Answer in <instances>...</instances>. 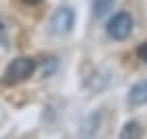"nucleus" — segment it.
Masks as SVG:
<instances>
[{
  "mask_svg": "<svg viewBox=\"0 0 147 139\" xmlns=\"http://www.w3.org/2000/svg\"><path fill=\"white\" fill-rule=\"evenodd\" d=\"M128 101L132 105H143V103H147V80L145 82H139V84H135V87L130 89Z\"/></svg>",
  "mask_w": 147,
  "mask_h": 139,
  "instance_id": "obj_4",
  "label": "nucleus"
},
{
  "mask_svg": "<svg viewBox=\"0 0 147 139\" xmlns=\"http://www.w3.org/2000/svg\"><path fill=\"white\" fill-rule=\"evenodd\" d=\"M137 55L139 57H141V61H145L147 63V40L141 44V46H139V51H137Z\"/></svg>",
  "mask_w": 147,
  "mask_h": 139,
  "instance_id": "obj_7",
  "label": "nucleus"
},
{
  "mask_svg": "<svg viewBox=\"0 0 147 139\" xmlns=\"http://www.w3.org/2000/svg\"><path fill=\"white\" fill-rule=\"evenodd\" d=\"M36 72V61L32 57H17L15 61L9 63V68L4 70L2 82L4 84H19Z\"/></svg>",
  "mask_w": 147,
  "mask_h": 139,
  "instance_id": "obj_1",
  "label": "nucleus"
},
{
  "mask_svg": "<svg viewBox=\"0 0 147 139\" xmlns=\"http://www.w3.org/2000/svg\"><path fill=\"white\" fill-rule=\"evenodd\" d=\"M111 6H113V0H95V6H92V9H95L97 17H103Z\"/></svg>",
  "mask_w": 147,
  "mask_h": 139,
  "instance_id": "obj_6",
  "label": "nucleus"
},
{
  "mask_svg": "<svg viewBox=\"0 0 147 139\" xmlns=\"http://www.w3.org/2000/svg\"><path fill=\"white\" fill-rule=\"evenodd\" d=\"M21 2H25V4H38V2H42V0H21Z\"/></svg>",
  "mask_w": 147,
  "mask_h": 139,
  "instance_id": "obj_8",
  "label": "nucleus"
},
{
  "mask_svg": "<svg viewBox=\"0 0 147 139\" xmlns=\"http://www.w3.org/2000/svg\"><path fill=\"white\" fill-rule=\"evenodd\" d=\"M143 137V129L139 122H126L122 133H120V139H141Z\"/></svg>",
  "mask_w": 147,
  "mask_h": 139,
  "instance_id": "obj_5",
  "label": "nucleus"
},
{
  "mask_svg": "<svg viewBox=\"0 0 147 139\" xmlns=\"http://www.w3.org/2000/svg\"><path fill=\"white\" fill-rule=\"evenodd\" d=\"M132 17L128 13H118V15H113L107 23V34L113 38V40H126V38L130 36L132 32Z\"/></svg>",
  "mask_w": 147,
  "mask_h": 139,
  "instance_id": "obj_2",
  "label": "nucleus"
},
{
  "mask_svg": "<svg viewBox=\"0 0 147 139\" xmlns=\"http://www.w3.org/2000/svg\"><path fill=\"white\" fill-rule=\"evenodd\" d=\"M51 28L57 36H63L74 28V11L71 9H59L51 19Z\"/></svg>",
  "mask_w": 147,
  "mask_h": 139,
  "instance_id": "obj_3",
  "label": "nucleus"
}]
</instances>
